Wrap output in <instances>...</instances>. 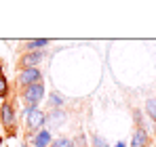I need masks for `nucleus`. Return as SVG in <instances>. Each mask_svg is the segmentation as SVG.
<instances>
[{
  "instance_id": "ddd939ff",
  "label": "nucleus",
  "mask_w": 156,
  "mask_h": 147,
  "mask_svg": "<svg viewBox=\"0 0 156 147\" xmlns=\"http://www.w3.org/2000/svg\"><path fill=\"white\" fill-rule=\"evenodd\" d=\"M49 147H72V141L66 139V137H59V139H55Z\"/></svg>"
},
{
  "instance_id": "f257e3e1",
  "label": "nucleus",
  "mask_w": 156,
  "mask_h": 147,
  "mask_svg": "<svg viewBox=\"0 0 156 147\" xmlns=\"http://www.w3.org/2000/svg\"><path fill=\"white\" fill-rule=\"evenodd\" d=\"M0 122L4 126V130L9 132V137L15 135V130H17V116H15L13 103L2 101V105H0Z\"/></svg>"
},
{
  "instance_id": "1a4fd4ad",
  "label": "nucleus",
  "mask_w": 156,
  "mask_h": 147,
  "mask_svg": "<svg viewBox=\"0 0 156 147\" xmlns=\"http://www.w3.org/2000/svg\"><path fill=\"white\" fill-rule=\"evenodd\" d=\"M47 122L55 124V126L63 124V122H66V114H63V109H51V111L47 114Z\"/></svg>"
},
{
  "instance_id": "4468645a",
  "label": "nucleus",
  "mask_w": 156,
  "mask_h": 147,
  "mask_svg": "<svg viewBox=\"0 0 156 147\" xmlns=\"http://www.w3.org/2000/svg\"><path fill=\"white\" fill-rule=\"evenodd\" d=\"M91 139H93V143H95V147H105V141L99 137V135H91Z\"/></svg>"
},
{
  "instance_id": "2eb2a0df",
  "label": "nucleus",
  "mask_w": 156,
  "mask_h": 147,
  "mask_svg": "<svg viewBox=\"0 0 156 147\" xmlns=\"http://www.w3.org/2000/svg\"><path fill=\"white\" fill-rule=\"evenodd\" d=\"M76 143H78L80 147L84 145V135H78V137H76Z\"/></svg>"
},
{
  "instance_id": "9b49d317",
  "label": "nucleus",
  "mask_w": 156,
  "mask_h": 147,
  "mask_svg": "<svg viewBox=\"0 0 156 147\" xmlns=\"http://www.w3.org/2000/svg\"><path fill=\"white\" fill-rule=\"evenodd\" d=\"M146 114L152 118V122H156V97L146 101Z\"/></svg>"
},
{
  "instance_id": "9d476101",
  "label": "nucleus",
  "mask_w": 156,
  "mask_h": 147,
  "mask_svg": "<svg viewBox=\"0 0 156 147\" xmlns=\"http://www.w3.org/2000/svg\"><path fill=\"white\" fill-rule=\"evenodd\" d=\"M63 103H66V99L61 97L59 93H51V97H49V105H51V109H61Z\"/></svg>"
},
{
  "instance_id": "20e7f679",
  "label": "nucleus",
  "mask_w": 156,
  "mask_h": 147,
  "mask_svg": "<svg viewBox=\"0 0 156 147\" xmlns=\"http://www.w3.org/2000/svg\"><path fill=\"white\" fill-rule=\"evenodd\" d=\"M26 122H27V130H30L27 135H30V137H34V135H36L38 130H42V126L47 124V114H44L42 109H38V107H36V109H32V111H30V116L26 118Z\"/></svg>"
},
{
  "instance_id": "6e6552de",
  "label": "nucleus",
  "mask_w": 156,
  "mask_h": 147,
  "mask_svg": "<svg viewBox=\"0 0 156 147\" xmlns=\"http://www.w3.org/2000/svg\"><path fill=\"white\" fill-rule=\"evenodd\" d=\"M49 42L51 40H47V38H34V40H26L23 42V49H26V53H30V50H40V49H44V46H49Z\"/></svg>"
},
{
  "instance_id": "423d86ee",
  "label": "nucleus",
  "mask_w": 156,
  "mask_h": 147,
  "mask_svg": "<svg viewBox=\"0 0 156 147\" xmlns=\"http://www.w3.org/2000/svg\"><path fill=\"white\" fill-rule=\"evenodd\" d=\"M51 143H53V135H51V130H47V128L38 130L32 137V147H49Z\"/></svg>"
},
{
  "instance_id": "39448f33",
  "label": "nucleus",
  "mask_w": 156,
  "mask_h": 147,
  "mask_svg": "<svg viewBox=\"0 0 156 147\" xmlns=\"http://www.w3.org/2000/svg\"><path fill=\"white\" fill-rule=\"evenodd\" d=\"M42 57H44V50H30V53H23L21 59H19V67H21V70L36 67V65H40Z\"/></svg>"
},
{
  "instance_id": "0eeeda50",
  "label": "nucleus",
  "mask_w": 156,
  "mask_h": 147,
  "mask_svg": "<svg viewBox=\"0 0 156 147\" xmlns=\"http://www.w3.org/2000/svg\"><path fill=\"white\" fill-rule=\"evenodd\" d=\"M150 145V135L146 132V128H135L133 139H131V147H148Z\"/></svg>"
},
{
  "instance_id": "dca6fc26",
  "label": "nucleus",
  "mask_w": 156,
  "mask_h": 147,
  "mask_svg": "<svg viewBox=\"0 0 156 147\" xmlns=\"http://www.w3.org/2000/svg\"><path fill=\"white\" fill-rule=\"evenodd\" d=\"M114 147H127V145H125L122 141H118V143H116V145H114Z\"/></svg>"
},
{
  "instance_id": "7ed1b4c3",
  "label": "nucleus",
  "mask_w": 156,
  "mask_h": 147,
  "mask_svg": "<svg viewBox=\"0 0 156 147\" xmlns=\"http://www.w3.org/2000/svg\"><path fill=\"white\" fill-rule=\"evenodd\" d=\"M38 82H42V72L38 67L19 70V74H17V84L21 86V91L27 88V86H32V84H38Z\"/></svg>"
},
{
  "instance_id": "f8f14e48",
  "label": "nucleus",
  "mask_w": 156,
  "mask_h": 147,
  "mask_svg": "<svg viewBox=\"0 0 156 147\" xmlns=\"http://www.w3.org/2000/svg\"><path fill=\"white\" fill-rule=\"evenodd\" d=\"M9 97V80L4 74H0V99H6Z\"/></svg>"
},
{
  "instance_id": "f03ea898",
  "label": "nucleus",
  "mask_w": 156,
  "mask_h": 147,
  "mask_svg": "<svg viewBox=\"0 0 156 147\" xmlns=\"http://www.w3.org/2000/svg\"><path fill=\"white\" fill-rule=\"evenodd\" d=\"M44 99V84L38 82V84H32L21 91V101L26 103L27 107H38L40 101Z\"/></svg>"
},
{
  "instance_id": "f3484780",
  "label": "nucleus",
  "mask_w": 156,
  "mask_h": 147,
  "mask_svg": "<svg viewBox=\"0 0 156 147\" xmlns=\"http://www.w3.org/2000/svg\"><path fill=\"white\" fill-rule=\"evenodd\" d=\"M82 147H89V145H82Z\"/></svg>"
}]
</instances>
